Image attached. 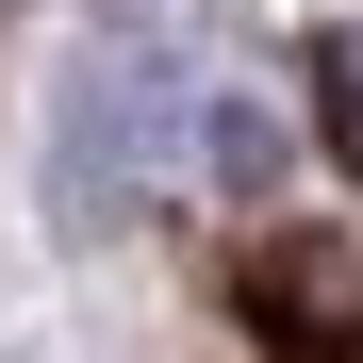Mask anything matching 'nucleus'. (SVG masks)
I'll return each instance as SVG.
<instances>
[{
    "label": "nucleus",
    "instance_id": "obj_4",
    "mask_svg": "<svg viewBox=\"0 0 363 363\" xmlns=\"http://www.w3.org/2000/svg\"><path fill=\"white\" fill-rule=\"evenodd\" d=\"M314 133H330V165L363 182V17H347V33H314Z\"/></svg>",
    "mask_w": 363,
    "mask_h": 363
},
{
    "label": "nucleus",
    "instance_id": "obj_2",
    "mask_svg": "<svg viewBox=\"0 0 363 363\" xmlns=\"http://www.w3.org/2000/svg\"><path fill=\"white\" fill-rule=\"evenodd\" d=\"M248 314H264V347H297V363H363V281L314 264V248H264V264H248Z\"/></svg>",
    "mask_w": 363,
    "mask_h": 363
},
{
    "label": "nucleus",
    "instance_id": "obj_3",
    "mask_svg": "<svg viewBox=\"0 0 363 363\" xmlns=\"http://www.w3.org/2000/svg\"><path fill=\"white\" fill-rule=\"evenodd\" d=\"M182 165H199L215 199H264V182H281V116L231 99V83H199V99H182Z\"/></svg>",
    "mask_w": 363,
    "mask_h": 363
},
{
    "label": "nucleus",
    "instance_id": "obj_1",
    "mask_svg": "<svg viewBox=\"0 0 363 363\" xmlns=\"http://www.w3.org/2000/svg\"><path fill=\"white\" fill-rule=\"evenodd\" d=\"M182 50L165 33H99L83 67H67V116H50V215L83 231H133L149 199H165V165H182Z\"/></svg>",
    "mask_w": 363,
    "mask_h": 363
}]
</instances>
